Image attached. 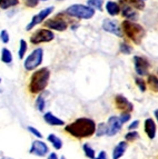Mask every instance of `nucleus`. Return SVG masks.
Wrapping results in <instances>:
<instances>
[{"mask_svg": "<svg viewBox=\"0 0 158 159\" xmlns=\"http://www.w3.org/2000/svg\"><path fill=\"white\" fill-rule=\"evenodd\" d=\"M97 124L89 117H78L63 126V131L77 140H85L95 136Z\"/></svg>", "mask_w": 158, "mask_h": 159, "instance_id": "f257e3e1", "label": "nucleus"}, {"mask_svg": "<svg viewBox=\"0 0 158 159\" xmlns=\"http://www.w3.org/2000/svg\"><path fill=\"white\" fill-rule=\"evenodd\" d=\"M50 77H51V71L48 67L41 66L34 70L28 79V85H27L28 93L32 96H37L41 93H45L49 85Z\"/></svg>", "mask_w": 158, "mask_h": 159, "instance_id": "f03ea898", "label": "nucleus"}, {"mask_svg": "<svg viewBox=\"0 0 158 159\" xmlns=\"http://www.w3.org/2000/svg\"><path fill=\"white\" fill-rule=\"evenodd\" d=\"M121 29L125 37H127V39L130 40L134 45H140L146 34L145 28L142 25L126 19L121 22Z\"/></svg>", "mask_w": 158, "mask_h": 159, "instance_id": "7ed1b4c3", "label": "nucleus"}, {"mask_svg": "<svg viewBox=\"0 0 158 159\" xmlns=\"http://www.w3.org/2000/svg\"><path fill=\"white\" fill-rule=\"evenodd\" d=\"M44 49L41 47L35 48L29 55H27L24 59V69L27 72H32L34 70L41 67L44 61Z\"/></svg>", "mask_w": 158, "mask_h": 159, "instance_id": "20e7f679", "label": "nucleus"}, {"mask_svg": "<svg viewBox=\"0 0 158 159\" xmlns=\"http://www.w3.org/2000/svg\"><path fill=\"white\" fill-rule=\"evenodd\" d=\"M66 13L69 17H72V18L88 20V19H91L92 17L95 16V10L87 5H78V3H76V5L69 6L66 10Z\"/></svg>", "mask_w": 158, "mask_h": 159, "instance_id": "39448f33", "label": "nucleus"}, {"mask_svg": "<svg viewBox=\"0 0 158 159\" xmlns=\"http://www.w3.org/2000/svg\"><path fill=\"white\" fill-rule=\"evenodd\" d=\"M55 32L53 30L47 29V28H40L36 30L34 34L29 37V41L31 45L38 46L41 43H48L55 39Z\"/></svg>", "mask_w": 158, "mask_h": 159, "instance_id": "423d86ee", "label": "nucleus"}, {"mask_svg": "<svg viewBox=\"0 0 158 159\" xmlns=\"http://www.w3.org/2000/svg\"><path fill=\"white\" fill-rule=\"evenodd\" d=\"M132 64H134V70L136 76L147 77L149 75L151 64H150V61L148 60L147 57L136 55V56L132 57Z\"/></svg>", "mask_w": 158, "mask_h": 159, "instance_id": "0eeeda50", "label": "nucleus"}, {"mask_svg": "<svg viewBox=\"0 0 158 159\" xmlns=\"http://www.w3.org/2000/svg\"><path fill=\"white\" fill-rule=\"evenodd\" d=\"M50 152V148L48 146V143H46L44 139H35L30 145L29 154L32 156L39 157H46Z\"/></svg>", "mask_w": 158, "mask_h": 159, "instance_id": "6e6552de", "label": "nucleus"}, {"mask_svg": "<svg viewBox=\"0 0 158 159\" xmlns=\"http://www.w3.org/2000/svg\"><path fill=\"white\" fill-rule=\"evenodd\" d=\"M44 27L47 28V29L53 30V31H59V32H63V31H66L68 29L69 24L67 21L66 19L59 16H56L55 18H51V19H48L44 22Z\"/></svg>", "mask_w": 158, "mask_h": 159, "instance_id": "1a4fd4ad", "label": "nucleus"}, {"mask_svg": "<svg viewBox=\"0 0 158 159\" xmlns=\"http://www.w3.org/2000/svg\"><path fill=\"white\" fill-rule=\"evenodd\" d=\"M53 10H55V8H53V6H51V7H47V8L40 10L37 15H35V16L32 17L31 20H30V22L26 26V31H30V30L34 29L36 26L42 24V22H45L46 19H47L48 17L53 12Z\"/></svg>", "mask_w": 158, "mask_h": 159, "instance_id": "9d476101", "label": "nucleus"}, {"mask_svg": "<svg viewBox=\"0 0 158 159\" xmlns=\"http://www.w3.org/2000/svg\"><path fill=\"white\" fill-rule=\"evenodd\" d=\"M114 105L116 107L117 110L120 112H132L134 111V105L126 96L121 95V93H117L114 97Z\"/></svg>", "mask_w": 158, "mask_h": 159, "instance_id": "9b49d317", "label": "nucleus"}, {"mask_svg": "<svg viewBox=\"0 0 158 159\" xmlns=\"http://www.w3.org/2000/svg\"><path fill=\"white\" fill-rule=\"evenodd\" d=\"M101 28H103L104 31L111 34L114 36H116L118 38L124 37V34H123V29H121V25H119L115 20H111V19H104L103 25H101Z\"/></svg>", "mask_w": 158, "mask_h": 159, "instance_id": "f8f14e48", "label": "nucleus"}, {"mask_svg": "<svg viewBox=\"0 0 158 159\" xmlns=\"http://www.w3.org/2000/svg\"><path fill=\"white\" fill-rule=\"evenodd\" d=\"M106 124H107V136L108 137H114V136L118 135L124 126V124L119 119V116H110L107 119Z\"/></svg>", "mask_w": 158, "mask_h": 159, "instance_id": "ddd939ff", "label": "nucleus"}, {"mask_svg": "<svg viewBox=\"0 0 158 159\" xmlns=\"http://www.w3.org/2000/svg\"><path fill=\"white\" fill-rule=\"evenodd\" d=\"M157 122H156L155 118L148 117L144 120V133L147 136L148 139L154 140L157 136Z\"/></svg>", "mask_w": 158, "mask_h": 159, "instance_id": "4468645a", "label": "nucleus"}, {"mask_svg": "<svg viewBox=\"0 0 158 159\" xmlns=\"http://www.w3.org/2000/svg\"><path fill=\"white\" fill-rule=\"evenodd\" d=\"M42 118H44V121L47 125L51 126V127H61V126L63 127V126L66 125V122L63 121L61 118H59L57 115H55L51 111H45Z\"/></svg>", "mask_w": 158, "mask_h": 159, "instance_id": "2eb2a0df", "label": "nucleus"}, {"mask_svg": "<svg viewBox=\"0 0 158 159\" xmlns=\"http://www.w3.org/2000/svg\"><path fill=\"white\" fill-rule=\"evenodd\" d=\"M129 143L126 140H120L115 145L111 151V159H121L126 154Z\"/></svg>", "mask_w": 158, "mask_h": 159, "instance_id": "dca6fc26", "label": "nucleus"}, {"mask_svg": "<svg viewBox=\"0 0 158 159\" xmlns=\"http://www.w3.org/2000/svg\"><path fill=\"white\" fill-rule=\"evenodd\" d=\"M120 13L126 20H132V21H136L139 17L138 16V11L136 9L125 2H123V5L120 6Z\"/></svg>", "mask_w": 158, "mask_h": 159, "instance_id": "f3484780", "label": "nucleus"}, {"mask_svg": "<svg viewBox=\"0 0 158 159\" xmlns=\"http://www.w3.org/2000/svg\"><path fill=\"white\" fill-rule=\"evenodd\" d=\"M47 143L51 145L55 150H61L63 147V139H61L59 136H57L56 134L53 133H50L47 135Z\"/></svg>", "mask_w": 158, "mask_h": 159, "instance_id": "a211bd4d", "label": "nucleus"}, {"mask_svg": "<svg viewBox=\"0 0 158 159\" xmlns=\"http://www.w3.org/2000/svg\"><path fill=\"white\" fill-rule=\"evenodd\" d=\"M147 87L151 93H158V76L156 74H149L146 77Z\"/></svg>", "mask_w": 158, "mask_h": 159, "instance_id": "6ab92c4d", "label": "nucleus"}, {"mask_svg": "<svg viewBox=\"0 0 158 159\" xmlns=\"http://www.w3.org/2000/svg\"><path fill=\"white\" fill-rule=\"evenodd\" d=\"M46 106H47V102H46V97L44 95V93H39V95L36 96V99H35V107L39 112H45Z\"/></svg>", "mask_w": 158, "mask_h": 159, "instance_id": "aec40b11", "label": "nucleus"}, {"mask_svg": "<svg viewBox=\"0 0 158 159\" xmlns=\"http://www.w3.org/2000/svg\"><path fill=\"white\" fill-rule=\"evenodd\" d=\"M0 60L2 61L5 65H11L13 61V56L10 49L7 47H3L1 49V53H0Z\"/></svg>", "mask_w": 158, "mask_h": 159, "instance_id": "412c9836", "label": "nucleus"}, {"mask_svg": "<svg viewBox=\"0 0 158 159\" xmlns=\"http://www.w3.org/2000/svg\"><path fill=\"white\" fill-rule=\"evenodd\" d=\"M106 10L111 17L118 16L120 13V6L115 1H107L106 2Z\"/></svg>", "mask_w": 158, "mask_h": 159, "instance_id": "4be33fe9", "label": "nucleus"}, {"mask_svg": "<svg viewBox=\"0 0 158 159\" xmlns=\"http://www.w3.org/2000/svg\"><path fill=\"white\" fill-rule=\"evenodd\" d=\"M82 152H84L85 157L88 159H94L96 157V155H97V152H96L95 148L90 145V143H82Z\"/></svg>", "mask_w": 158, "mask_h": 159, "instance_id": "5701e85b", "label": "nucleus"}, {"mask_svg": "<svg viewBox=\"0 0 158 159\" xmlns=\"http://www.w3.org/2000/svg\"><path fill=\"white\" fill-rule=\"evenodd\" d=\"M140 138V135L137 130H128L124 136V140H126L128 143H132L137 141Z\"/></svg>", "mask_w": 158, "mask_h": 159, "instance_id": "b1692460", "label": "nucleus"}, {"mask_svg": "<svg viewBox=\"0 0 158 159\" xmlns=\"http://www.w3.org/2000/svg\"><path fill=\"white\" fill-rule=\"evenodd\" d=\"M28 51V43L25 39H20L19 41V48H18V58L20 60H24L25 57Z\"/></svg>", "mask_w": 158, "mask_h": 159, "instance_id": "393cba45", "label": "nucleus"}, {"mask_svg": "<svg viewBox=\"0 0 158 159\" xmlns=\"http://www.w3.org/2000/svg\"><path fill=\"white\" fill-rule=\"evenodd\" d=\"M123 2L127 3L136 10H144V8H145V1L144 0H123Z\"/></svg>", "mask_w": 158, "mask_h": 159, "instance_id": "a878e982", "label": "nucleus"}, {"mask_svg": "<svg viewBox=\"0 0 158 159\" xmlns=\"http://www.w3.org/2000/svg\"><path fill=\"white\" fill-rule=\"evenodd\" d=\"M134 80H135V85L139 89L140 93H146V91H147V89H148L147 82H146V79H144V77L136 76Z\"/></svg>", "mask_w": 158, "mask_h": 159, "instance_id": "bb28decb", "label": "nucleus"}, {"mask_svg": "<svg viewBox=\"0 0 158 159\" xmlns=\"http://www.w3.org/2000/svg\"><path fill=\"white\" fill-rule=\"evenodd\" d=\"M95 136H97V137L107 136V124L106 122H99V124H97Z\"/></svg>", "mask_w": 158, "mask_h": 159, "instance_id": "cd10ccee", "label": "nucleus"}, {"mask_svg": "<svg viewBox=\"0 0 158 159\" xmlns=\"http://www.w3.org/2000/svg\"><path fill=\"white\" fill-rule=\"evenodd\" d=\"M103 5L104 0H87V6H89L90 8H92L94 10H103Z\"/></svg>", "mask_w": 158, "mask_h": 159, "instance_id": "c85d7f7f", "label": "nucleus"}, {"mask_svg": "<svg viewBox=\"0 0 158 159\" xmlns=\"http://www.w3.org/2000/svg\"><path fill=\"white\" fill-rule=\"evenodd\" d=\"M19 3V0H0V9H9Z\"/></svg>", "mask_w": 158, "mask_h": 159, "instance_id": "c756f323", "label": "nucleus"}, {"mask_svg": "<svg viewBox=\"0 0 158 159\" xmlns=\"http://www.w3.org/2000/svg\"><path fill=\"white\" fill-rule=\"evenodd\" d=\"M119 51L123 55H130L132 52V47L126 41H121L119 43Z\"/></svg>", "mask_w": 158, "mask_h": 159, "instance_id": "7c9ffc66", "label": "nucleus"}, {"mask_svg": "<svg viewBox=\"0 0 158 159\" xmlns=\"http://www.w3.org/2000/svg\"><path fill=\"white\" fill-rule=\"evenodd\" d=\"M27 130H28V133H29L30 135L34 136L36 139H42V138H44L41 131H40L38 128L35 127V126H28V127H27Z\"/></svg>", "mask_w": 158, "mask_h": 159, "instance_id": "2f4dec72", "label": "nucleus"}, {"mask_svg": "<svg viewBox=\"0 0 158 159\" xmlns=\"http://www.w3.org/2000/svg\"><path fill=\"white\" fill-rule=\"evenodd\" d=\"M119 119H120V121L124 124V125H126V124H128V122L132 121V112H120V115H119Z\"/></svg>", "mask_w": 158, "mask_h": 159, "instance_id": "473e14b6", "label": "nucleus"}, {"mask_svg": "<svg viewBox=\"0 0 158 159\" xmlns=\"http://www.w3.org/2000/svg\"><path fill=\"white\" fill-rule=\"evenodd\" d=\"M0 40H1V43H5V45L9 43V41H10V34H9L8 30L2 29L0 31Z\"/></svg>", "mask_w": 158, "mask_h": 159, "instance_id": "72a5a7b5", "label": "nucleus"}, {"mask_svg": "<svg viewBox=\"0 0 158 159\" xmlns=\"http://www.w3.org/2000/svg\"><path fill=\"white\" fill-rule=\"evenodd\" d=\"M140 126V121L138 119L132 120V121L128 122V126H127V129L128 130H137Z\"/></svg>", "mask_w": 158, "mask_h": 159, "instance_id": "f704fd0d", "label": "nucleus"}, {"mask_svg": "<svg viewBox=\"0 0 158 159\" xmlns=\"http://www.w3.org/2000/svg\"><path fill=\"white\" fill-rule=\"evenodd\" d=\"M94 159H108V154L106 150H100Z\"/></svg>", "mask_w": 158, "mask_h": 159, "instance_id": "c9c22d12", "label": "nucleus"}, {"mask_svg": "<svg viewBox=\"0 0 158 159\" xmlns=\"http://www.w3.org/2000/svg\"><path fill=\"white\" fill-rule=\"evenodd\" d=\"M38 2H39V0H26V6L30 8H35L38 5Z\"/></svg>", "mask_w": 158, "mask_h": 159, "instance_id": "e433bc0d", "label": "nucleus"}, {"mask_svg": "<svg viewBox=\"0 0 158 159\" xmlns=\"http://www.w3.org/2000/svg\"><path fill=\"white\" fill-rule=\"evenodd\" d=\"M46 159H59V156H58L57 152L51 151V152H49V154L46 156Z\"/></svg>", "mask_w": 158, "mask_h": 159, "instance_id": "4c0bfd02", "label": "nucleus"}, {"mask_svg": "<svg viewBox=\"0 0 158 159\" xmlns=\"http://www.w3.org/2000/svg\"><path fill=\"white\" fill-rule=\"evenodd\" d=\"M154 117H155V120H156V122H157V125H158V108L156 109L155 111H154Z\"/></svg>", "mask_w": 158, "mask_h": 159, "instance_id": "58836bf2", "label": "nucleus"}, {"mask_svg": "<svg viewBox=\"0 0 158 159\" xmlns=\"http://www.w3.org/2000/svg\"><path fill=\"white\" fill-rule=\"evenodd\" d=\"M1 159H15V158H12V157H8V156H3V157H1Z\"/></svg>", "mask_w": 158, "mask_h": 159, "instance_id": "ea45409f", "label": "nucleus"}, {"mask_svg": "<svg viewBox=\"0 0 158 159\" xmlns=\"http://www.w3.org/2000/svg\"><path fill=\"white\" fill-rule=\"evenodd\" d=\"M59 159H67L65 156H61V157H59Z\"/></svg>", "mask_w": 158, "mask_h": 159, "instance_id": "a19ab883", "label": "nucleus"}, {"mask_svg": "<svg viewBox=\"0 0 158 159\" xmlns=\"http://www.w3.org/2000/svg\"><path fill=\"white\" fill-rule=\"evenodd\" d=\"M39 1H47V0H39Z\"/></svg>", "mask_w": 158, "mask_h": 159, "instance_id": "79ce46f5", "label": "nucleus"}, {"mask_svg": "<svg viewBox=\"0 0 158 159\" xmlns=\"http://www.w3.org/2000/svg\"><path fill=\"white\" fill-rule=\"evenodd\" d=\"M156 75H157V76H158V69H157V74H156Z\"/></svg>", "mask_w": 158, "mask_h": 159, "instance_id": "37998d69", "label": "nucleus"}, {"mask_svg": "<svg viewBox=\"0 0 158 159\" xmlns=\"http://www.w3.org/2000/svg\"><path fill=\"white\" fill-rule=\"evenodd\" d=\"M0 84H1V78H0Z\"/></svg>", "mask_w": 158, "mask_h": 159, "instance_id": "c03bdc74", "label": "nucleus"}, {"mask_svg": "<svg viewBox=\"0 0 158 159\" xmlns=\"http://www.w3.org/2000/svg\"><path fill=\"white\" fill-rule=\"evenodd\" d=\"M58 1H63V0H58Z\"/></svg>", "mask_w": 158, "mask_h": 159, "instance_id": "a18cd8bd", "label": "nucleus"}, {"mask_svg": "<svg viewBox=\"0 0 158 159\" xmlns=\"http://www.w3.org/2000/svg\"><path fill=\"white\" fill-rule=\"evenodd\" d=\"M144 1H146V0H144Z\"/></svg>", "mask_w": 158, "mask_h": 159, "instance_id": "49530a36", "label": "nucleus"}]
</instances>
